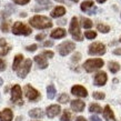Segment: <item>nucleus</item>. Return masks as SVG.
Wrapping results in <instances>:
<instances>
[{
	"instance_id": "8fccbe9b",
	"label": "nucleus",
	"mask_w": 121,
	"mask_h": 121,
	"mask_svg": "<svg viewBox=\"0 0 121 121\" xmlns=\"http://www.w3.org/2000/svg\"><path fill=\"white\" fill-rule=\"evenodd\" d=\"M56 1H58V2H65V0H56Z\"/></svg>"
},
{
	"instance_id": "0eeeda50",
	"label": "nucleus",
	"mask_w": 121,
	"mask_h": 121,
	"mask_svg": "<svg viewBox=\"0 0 121 121\" xmlns=\"http://www.w3.org/2000/svg\"><path fill=\"white\" fill-rule=\"evenodd\" d=\"M74 49H76V44L73 42H71V41H65L62 43H60L58 46V51L60 53V56H68L71 51H73Z\"/></svg>"
},
{
	"instance_id": "09e8293b",
	"label": "nucleus",
	"mask_w": 121,
	"mask_h": 121,
	"mask_svg": "<svg viewBox=\"0 0 121 121\" xmlns=\"http://www.w3.org/2000/svg\"><path fill=\"white\" fill-rule=\"evenodd\" d=\"M4 84V80H2V78H0V86H2Z\"/></svg>"
},
{
	"instance_id": "4468645a",
	"label": "nucleus",
	"mask_w": 121,
	"mask_h": 121,
	"mask_svg": "<svg viewBox=\"0 0 121 121\" xmlns=\"http://www.w3.org/2000/svg\"><path fill=\"white\" fill-rule=\"evenodd\" d=\"M102 113H103V118H104L107 121H118L117 119H116V116H114L112 109H111L110 106H108V104L104 107Z\"/></svg>"
},
{
	"instance_id": "4c0bfd02",
	"label": "nucleus",
	"mask_w": 121,
	"mask_h": 121,
	"mask_svg": "<svg viewBox=\"0 0 121 121\" xmlns=\"http://www.w3.org/2000/svg\"><path fill=\"white\" fill-rule=\"evenodd\" d=\"M37 48H38L37 44H31V46H29V47H26V49L28 50V51H36Z\"/></svg>"
},
{
	"instance_id": "72a5a7b5",
	"label": "nucleus",
	"mask_w": 121,
	"mask_h": 121,
	"mask_svg": "<svg viewBox=\"0 0 121 121\" xmlns=\"http://www.w3.org/2000/svg\"><path fill=\"white\" fill-rule=\"evenodd\" d=\"M13 11H15V8L12 7L11 4H6V11H4V12H6V16H7V15H11Z\"/></svg>"
},
{
	"instance_id": "473e14b6",
	"label": "nucleus",
	"mask_w": 121,
	"mask_h": 121,
	"mask_svg": "<svg viewBox=\"0 0 121 121\" xmlns=\"http://www.w3.org/2000/svg\"><path fill=\"white\" fill-rule=\"evenodd\" d=\"M0 29L2 30L4 32H8V31H9V22L4 21L1 23V26H0Z\"/></svg>"
},
{
	"instance_id": "79ce46f5",
	"label": "nucleus",
	"mask_w": 121,
	"mask_h": 121,
	"mask_svg": "<svg viewBox=\"0 0 121 121\" xmlns=\"http://www.w3.org/2000/svg\"><path fill=\"white\" fill-rule=\"evenodd\" d=\"M90 121H102L101 119H100L98 116H92V117H90V119H89Z\"/></svg>"
},
{
	"instance_id": "3c124183",
	"label": "nucleus",
	"mask_w": 121,
	"mask_h": 121,
	"mask_svg": "<svg viewBox=\"0 0 121 121\" xmlns=\"http://www.w3.org/2000/svg\"><path fill=\"white\" fill-rule=\"evenodd\" d=\"M72 1H73V2H78V1H79V0H72Z\"/></svg>"
},
{
	"instance_id": "cd10ccee",
	"label": "nucleus",
	"mask_w": 121,
	"mask_h": 121,
	"mask_svg": "<svg viewBox=\"0 0 121 121\" xmlns=\"http://www.w3.org/2000/svg\"><path fill=\"white\" fill-rule=\"evenodd\" d=\"M81 23H82V27L86 28V29H90L92 27V21L89 18H82L81 19Z\"/></svg>"
},
{
	"instance_id": "2eb2a0df",
	"label": "nucleus",
	"mask_w": 121,
	"mask_h": 121,
	"mask_svg": "<svg viewBox=\"0 0 121 121\" xmlns=\"http://www.w3.org/2000/svg\"><path fill=\"white\" fill-rule=\"evenodd\" d=\"M13 119V112L11 109L6 108L2 111H0V121H12Z\"/></svg>"
},
{
	"instance_id": "c03bdc74",
	"label": "nucleus",
	"mask_w": 121,
	"mask_h": 121,
	"mask_svg": "<svg viewBox=\"0 0 121 121\" xmlns=\"http://www.w3.org/2000/svg\"><path fill=\"white\" fill-rule=\"evenodd\" d=\"M113 55L121 56V49H120V48H119V49H116V50H113Z\"/></svg>"
},
{
	"instance_id": "ddd939ff",
	"label": "nucleus",
	"mask_w": 121,
	"mask_h": 121,
	"mask_svg": "<svg viewBox=\"0 0 121 121\" xmlns=\"http://www.w3.org/2000/svg\"><path fill=\"white\" fill-rule=\"evenodd\" d=\"M70 106H71V109L76 112H81V111L84 110V107H86V103L80 99H77V100H72L70 102Z\"/></svg>"
},
{
	"instance_id": "393cba45",
	"label": "nucleus",
	"mask_w": 121,
	"mask_h": 121,
	"mask_svg": "<svg viewBox=\"0 0 121 121\" xmlns=\"http://www.w3.org/2000/svg\"><path fill=\"white\" fill-rule=\"evenodd\" d=\"M72 119V114L68 109H65L62 112V116L60 118V121H71Z\"/></svg>"
},
{
	"instance_id": "1a4fd4ad",
	"label": "nucleus",
	"mask_w": 121,
	"mask_h": 121,
	"mask_svg": "<svg viewBox=\"0 0 121 121\" xmlns=\"http://www.w3.org/2000/svg\"><path fill=\"white\" fill-rule=\"evenodd\" d=\"M31 66H32V62L30 59H27L26 61H23L22 66H19V68L17 69V74L18 77H20L21 79L27 77V74L29 73L30 69H31Z\"/></svg>"
},
{
	"instance_id": "a878e982",
	"label": "nucleus",
	"mask_w": 121,
	"mask_h": 121,
	"mask_svg": "<svg viewBox=\"0 0 121 121\" xmlns=\"http://www.w3.org/2000/svg\"><path fill=\"white\" fill-rule=\"evenodd\" d=\"M93 6H95V4H93V2H92V1H84V2H82V4H81V10L83 11V12H87V11L89 10V9H90V8H92L93 7Z\"/></svg>"
},
{
	"instance_id": "412c9836",
	"label": "nucleus",
	"mask_w": 121,
	"mask_h": 121,
	"mask_svg": "<svg viewBox=\"0 0 121 121\" xmlns=\"http://www.w3.org/2000/svg\"><path fill=\"white\" fill-rule=\"evenodd\" d=\"M22 60H23V56L22 55H17L16 56L15 59H13V63H12V69L17 71V69H18L19 66H20V63L22 62Z\"/></svg>"
},
{
	"instance_id": "423d86ee",
	"label": "nucleus",
	"mask_w": 121,
	"mask_h": 121,
	"mask_svg": "<svg viewBox=\"0 0 121 121\" xmlns=\"http://www.w3.org/2000/svg\"><path fill=\"white\" fill-rule=\"evenodd\" d=\"M88 53L91 56H102L106 53V46L101 42H95L89 46Z\"/></svg>"
},
{
	"instance_id": "ea45409f",
	"label": "nucleus",
	"mask_w": 121,
	"mask_h": 121,
	"mask_svg": "<svg viewBox=\"0 0 121 121\" xmlns=\"http://www.w3.org/2000/svg\"><path fill=\"white\" fill-rule=\"evenodd\" d=\"M4 70H6V62L0 59V71H4Z\"/></svg>"
},
{
	"instance_id": "dca6fc26",
	"label": "nucleus",
	"mask_w": 121,
	"mask_h": 121,
	"mask_svg": "<svg viewBox=\"0 0 121 121\" xmlns=\"http://www.w3.org/2000/svg\"><path fill=\"white\" fill-rule=\"evenodd\" d=\"M35 61H36V63L38 65V67H39L40 69H46V68L48 67L47 58L43 57L42 55L36 56V57H35Z\"/></svg>"
},
{
	"instance_id": "c756f323",
	"label": "nucleus",
	"mask_w": 121,
	"mask_h": 121,
	"mask_svg": "<svg viewBox=\"0 0 121 121\" xmlns=\"http://www.w3.org/2000/svg\"><path fill=\"white\" fill-rule=\"evenodd\" d=\"M84 36H86V38L87 39H95V37H97V33L95 32V31H92V30H87L86 32H84Z\"/></svg>"
},
{
	"instance_id": "58836bf2",
	"label": "nucleus",
	"mask_w": 121,
	"mask_h": 121,
	"mask_svg": "<svg viewBox=\"0 0 121 121\" xmlns=\"http://www.w3.org/2000/svg\"><path fill=\"white\" fill-rule=\"evenodd\" d=\"M44 38H46V35H44V33H39V35L36 36V40L41 41V40H43Z\"/></svg>"
},
{
	"instance_id": "a211bd4d",
	"label": "nucleus",
	"mask_w": 121,
	"mask_h": 121,
	"mask_svg": "<svg viewBox=\"0 0 121 121\" xmlns=\"http://www.w3.org/2000/svg\"><path fill=\"white\" fill-rule=\"evenodd\" d=\"M66 35L67 32L63 28H58V29H55L51 32V38H53V39H62V38L66 37Z\"/></svg>"
},
{
	"instance_id": "7ed1b4c3",
	"label": "nucleus",
	"mask_w": 121,
	"mask_h": 121,
	"mask_svg": "<svg viewBox=\"0 0 121 121\" xmlns=\"http://www.w3.org/2000/svg\"><path fill=\"white\" fill-rule=\"evenodd\" d=\"M104 62L102 59H89L83 63V69L90 73V72H93L95 70L102 68Z\"/></svg>"
},
{
	"instance_id": "a19ab883",
	"label": "nucleus",
	"mask_w": 121,
	"mask_h": 121,
	"mask_svg": "<svg viewBox=\"0 0 121 121\" xmlns=\"http://www.w3.org/2000/svg\"><path fill=\"white\" fill-rule=\"evenodd\" d=\"M95 12H97V8H95V6H93L92 8H90V9L87 11V13H89V15H95Z\"/></svg>"
},
{
	"instance_id": "f03ea898",
	"label": "nucleus",
	"mask_w": 121,
	"mask_h": 121,
	"mask_svg": "<svg viewBox=\"0 0 121 121\" xmlns=\"http://www.w3.org/2000/svg\"><path fill=\"white\" fill-rule=\"evenodd\" d=\"M69 32L71 33V36L76 41H82L83 38L81 36V30L80 26H79V22H78V18L73 17L71 19V23H70V28H69Z\"/></svg>"
},
{
	"instance_id": "6e6552de",
	"label": "nucleus",
	"mask_w": 121,
	"mask_h": 121,
	"mask_svg": "<svg viewBox=\"0 0 121 121\" xmlns=\"http://www.w3.org/2000/svg\"><path fill=\"white\" fill-rule=\"evenodd\" d=\"M25 95H26L27 99L30 100V101H37L40 98L39 91L36 90L31 84H26L25 86Z\"/></svg>"
},
{
	"instance_id": "bb28decb",
	"label": "nucleus",
	"mask_w": 121,
	"mask_h": 121,
	"mask_svg": "<svg viewBox=\"0 0 121 121\" xmlns=\"http://www.w3.org/2000/svg\"><path fill=\"white\" fill-rule=\"evenodd\" d=\"M97 29L101 33H107L110 31V27L107 26V25H103V23H98L97 25Z\"/></svg>"
},
{
	"instance_id": "a18cd8bd",
	"label": "nucleus",
	"mask_w": 121,
	"mask_h": 121,
	"mask_svg": "<svg viewBox=\"0 0 121 121\" xmlns=\"http://www.w3.org/2000/svg\"><path fill=\"white\" fill-rule=\"evenodd\" d=\"M74 121H87V119H86L84 117H77Z\"/></svg>"
},
{
	"instance_id": "c9c22d12",
	"label": "nucleus",
	"mask_w": 121,
	"mask_h": 121,
	"mask_svg": "<svg viewBox=\"0 0 121 121\" xmlns=\"http://www.w3.org/2000/svg\"><path fill=\"white\" fill-rule=\"evenodd\" d=\"M41 55L43 56V57H46L47 59H51L53 58V52L52 51H43Z\"/></svg>"
},
{
	"instance_id": "c85d7f7f",
	"label": "nucleus",
	"mask_w": 121,
	"mask_h": 121,
	"mask_svg": "<svg viewBox=\"0 0 121 121\" xmlns=\"http://www.w3.org/2000/svg\"><path fill=\"white\" fill-rule=\"evenodd\" d=\"M58 102L62 103V104L69 102V95H67V93H61V95H59V98H58Z\"/></svg>"
},
{
	"instance_id": "f3484780",
	"label": "nucleus",
	"mask_w": 121,
	"mask_h": 121,
	"mask_svg": "<svg viewBox=\"0 0 121 121\" xmlns=\"http://www.w3.org/2000/svg\"><path fill=\"white\" fill-rule=\"evenodd\" d=\"M9 50H10V47H9V44L7 43L6 39L1 38V39H0V56H1V57L6 56L8 52H9Z\"/></svg>"
},
{
	"instance_id": "aec40b11",
	"label": "nucleus",
	"mask_w": 121,
	"mask_h": 121,
	"mask_svg": "<svg viewBox=\"0 0 121 121\" xmlns=\"http://www.w3.org/2000/svg\"><path fill=\"white\" fill-rule=\"evenodd\" d=\"M66 13V9L65 7H61V6H58V7H56L53 10L51 11V17L52 18H59V17H61Z\"/></svg>"
},
{
	"instance_id": "20e7f679",
	"label": "nucleus",
	"mask_w": 121,
	"mask_h": 121,
	"mask_svg": "<svg viewBox=\"0 0 121 121\" xmlns=\"http://www.w3.org/2000/svg\"><path fill=\"white\" fill-rule=\"evenodd\" d=\"M31 32H32L31 28L27 27V25L20 21L15 22L12 26V33L17 35V36H29V35H31Z\"/></svg>"
},
{
	"instance_id": "f257e3e1",
	"label": "nucleus",
	"mask_w": 121,
	"mask_h": 121,
	"mask_svg": "<svg viewBox=\"0 0 121 121\" xmlns=\"http://www.w3.org/2000/svg\"><path fill=\"white\" fill-rule=\"evenodd\" d=\"M29 23L36 29H49L52 27V21L44 16H35L29 19Z\"/></svg>"
},
{
	"instance_id": "49530a36",
	"label": "nucleus",
	"mask_w": 121,
	"mask_h": 121,
	"mask_svg": "<svg viewBox=\"0 0 121 121\" xmlns=\"http://www.w3.org/2000/svg\"><path fill=\"white\" fill-rule=\"evenodd\" d=\"M66 20H58V25H65Z\"/></svg>"
},
{
	"instance_id": "9d476101",
	"label": "nucleus",
	"mask_w": 121,
	"mask_h": 121,
	"mask_svg": "<svg viewBox=\"0 0 121 121\" xmlns=\"http://www.w3.org/2000/svg\"><path fill=\"white\" fill-rule=\"evenodd\" d=\"M71 93L76 97H79V98H86L88 95V91L87 89L84 88L83 86H80V84H76L71 88Z\"/></svg>"
},
{
	"instance_id": "603ef678",
	"label": "nucleus",
	"mask_w": 121,
	"mask_h": 121,
	"mask_svg": "<svg viewBox=\"0 0 121 121\" xmlns=\"http://www.w3.org/2000/svg\"><path fill=\"white\" fill-rule=\"evenodd\" d=\"M120 42H121V37H120Z\"/></svg>"
},
{
	"instance_id": "de8ad7c7",
	"label": "nucleus",
	"mask_w": 121,
	"mask_h": 121,
	"mask_svg": "<svg viewBox=\"0 0 121 121\" xmlns=\"http://www.w3.org/2000/svg\"><path fill=\"white\" fill-rule=\"evenodd\" d=\"M97 1H98V2H99V4H103V2H104V1H106V0H97Z\"/></svg>"
},
{
	"instance_id": "b1692460",
	"label": "nucleus",
	"mask_w": 121,
	"mask_h": 121,
	"mask_svg": "<svg viewBox=\"0 0 121 121\" xmlns=\"http://www.w3.org/2000/svg\"><path fill=\"white\" fill-rule=\"evenodd\" d=\"M89 112H92V113H101L102 112V108L98 103H92V104L89 106Z\"/></svg>"
},
{
	"instance_id": "4be33fe9",
	"label": "nucleus",
	"mask_w": 121,
	"mask_h": 121,
	"mask_svg": "<svg viewBox=\"0 0 121 121\" xmlns=\"http://www.w3.org/2000/svg\"><path fill=\"white\" fill-rule=\"evenodd\" d=\"M56 93H57V90H56L55 86L53 84H50L47 87V97L48 99H53L56 97Z\"/></svg>"
},
{
	"instance_id": "e433bc0d",
	"label": "nucleus",
	"mask_w": 121,
	"mask_h": 121,
	"mask_svg": "<svg viewBox=\"0 0 121 121\" xmlns=\"http://www.w3.org/2000/svg\"><path fill=\"white\" fill-rule=\"evenodd\" d=\"M15 4H20V6H25V4H29V1L30 0H12Z\"/></svg>"
},
{
	"instance_id": "864d4df0",
	"label": "nucleus",
	"mask_w": 121,
	"mask_h": 121,
	"mask_svg": "<svg viewBox=\"0 0 121 121\" xmlns=\"http://www.w3.org/2000/svg\"><path fill=\"white\" fill-rule=\"evenodd\" d=\"M87 1H88V0H87Z\"/></svg>"
},
{
	"instance_id": "37998d69",
	"label": "nucleus",
	"mask_w": 121,
	"mask_h": 121,
	"mask_svg": "<svg viewBox=\"0 0 121 121\" xmlns=\"http://www.w3.org/2000/svg\"><path fill=\"white\" fill-rule=\"evenodd\" d=\"M53 46V42L52 41H44L43 47H52Z\"/></svg>"
},
{
	"instance_id": "f704fd0d",
	"label": "nucleus",
	"mask_w": 121,
	"mask_h": 121,
	"mask_svg": "<svg viewBox=\"0 0 121 121\" xmlns=\"http://www.w3.org/2000/svg\"><path fill=\"white\" fill-rule=\"evenodd\" d=\"M80 59H81L80 52H76V53L72 56V58H71V61H72V62H78V61H79Z\"/></svg>"
},
{
	"instance_id": "6ab92c4d",
	"label": "nucleus",
	"mask_w": 121,
	"mask_h": 121,
	"mask_svg": "<svg viewBox=\"0 0 121 121\" xmlns=\"http://www.w3.org/2000/svg\"><path fill=\"white\" fill-rule=\"evenodd\" d=\"M29 116L31 118H33V119H40V118H42L44 116V112L40 108H35V109H31L29 111Z\"/></svg>"
},
{
	"instance_id": "39448f33",
	"label": "nucleus",
	"mask_w": 121,
	"mask_h": 121,
	"mask_svg": "<svg viewBox=\"0 0 121 121\" xmlns=\"http://www.w3.org/2000/svg\"><path fill=\"white\" fill-rule=\"evenodd\" d=\"M11 102L15 103V104H18V106H22L23 104L21 87L19 84H15L11 88Z\"/></svg>"
},
{
	"instance_id": "9b49d317",
	"label": "nucleus",
	"mask_w": 121,
	"mask_h": 121,
	"mask_svg": "<svg viewBox=\"0 0 121 121\" xmlns=\"http://www.w3.org/2000/svg\"><path fill=\"white\" fill-rule=\"evenodd\" d=\"M107 80H108V76H107L106 72L103 71H100L95 76V79H93V83L95 86H98V87H102L107 83Z\"/></svg>"
},
{
	"instance_id": "f8f14e48",
	"label": "nucleus",
	"mask_w": 121,
	"mask_h": 121,
	"mask_svg": "<svg viewBox=\"0 0 121 121\" xmlns=\"http://www.w3.org/2000/svg\"><path fill=\"white\" fill-rule=\"evenodd\" d=\"M60 111H61V108H60L59 104H51L46 109V114H47L48 118L52 119V118L57 117L60 113Z\"/></svg>"
},
{
	"instance_id": "7c9ffc66",
	"label": "nucleus",
	"mask_w": 121,
	"mask_h": 121,
	"mask_svg": "<svg viewBox=\"0 0 121 121\" xmlns=\"http://www.w3.org/2000/svg\"><path fill=\"white\" fill-rule=\"evenodd\" d=\"M92 97H93L95 100H103L106 98V95H104L103 92H93Z\"/></svg>"
},
{
	"instance_id": "5701e85b",
	"label": "nucleus",
	"mask_w": 121,
	"mask_h": 121,
	"mask_svg": "<svg viewBox=\"0 0 121 121\" xmlns=\"http://www.w3.org/2000/svg\"><path fill=\"white\" fill-rule=\"evenodd\" d=\"M108 68H109V70L112 73H117L118 71L120 70V65L118 62H116V61H110L109 65H108Z\"/></svg>"
},
{
	"instance_id": "2f4dec72",
	"label": "nucleus",
	"mask_w": 121,
	"mask_h": 121,
	"mask_svg": "<svg viewBox=\"0 0 121 121\" xmlns=\"http://www.w3.org/2000/svg\"><path fill=\"white\" fill-rule=\"evenodd\" d=\"M37 2L39 4H41L42 7H46V8L51 7V2H50V0H37Z\"/></svg>"
}]
</instances>
